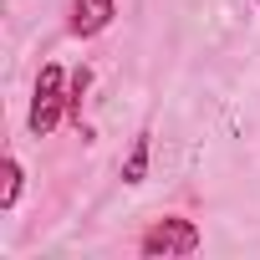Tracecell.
I'll list each match as a JSON object with an SVG mask.
<instances>
[{"label": "cell", "mask_w": 260, "mask_h": 260, "mask_svg": "<svg viewBox=\"0 0 260 260\" xmlns=\"http://www.w3.org/2000/svg\"><path fill=\"white\" fill-rule=\"evenodd\" d=\"M199 245H204V235H199L194 219H184V214H164V219H153V224L143 230L138 255H143V260H179V255H194Z\"/></svg>", "instance_id": "cell-1"}, {"label": "cell", "mask_w": 260, "mask_h": 260, "mask_svg": "<svg viewBox=\"0 0 260 260\" xmlns=\"http://www.w3.org/2000/svg\"><path fill=\"white\" fill-rule=\"evenodd\" d=\"M61 112H67V72L56 61H46L41 77H36V87H31V112H26L31 138H46L51 127L61 122Z\"/></svg>", "instance_id": "cell-2"}, {"label": "cell", "mask_w": 260, "mask_h": 260, "mask_svg": "<svg viewBox=\"0 0 260 260\" xmlns=\"http://www.w3.org/2000/svg\"><path fill=\"white\" fill-rule=\"evenodd\" d=\"M112 16H117V0H72L67 31H72V36H97V31L112 26Z\"/></svg>", "instance_id": "cell-3"}, {"label": "cell", "mask_w": 260, "mask_h": 260, "mask_svg": "<svg viewBox=\"0 0 260 260\" xmlns=\"http://www.w3.org/2000/svg\"><path fill=\"white\" fill-rule=\"evenodd\" d=\"M143 179H148V133H138L122 158V184H143Z\"/></svg>", "instance_id": "cell-4"}, {"label": "cell", "mask_w": 260, "mask_h": 260, "mask_svg": "<svg viewBox=\"0 0 260 260\" xmlns=\"http://www.w3.org/2000/svg\"><path fill=\"white\" fill-rule=\"evenodd\" d=\"M21 184H26V169H21V158H6V184H0V209H16V199H21Z\"/></svg>", "instance_id": "cell-5"}, {"label": "cell", "mask_w": 260, "mask_h": 260, "mask_svg": "<svg viewBox=\"0 0 260 260\" xmlns=\"http://www.w3.org/2000/svg\"><path fill=\"white\" fill-rule=\"evenodd\" d=\"M87 87H92V72L82 67V72L72 77V87H67V112H72L77 122H82V97H87Z\"/></svg>", "instance_id": "cell-6"}, {"label": "cell", "mask_w": 260, "mask_h": 260, "mask_svg": "<svg viewBox=\"0 0 260 260\" xmlns=\"http://www.w3.org/2000/svg\"><path fill=\"white\" fill-rule=\"evenodd\" d=\"M255 6H260V0H255Z\"/></svg>", "instance_id": "cell-7"}]
</instances>
